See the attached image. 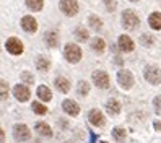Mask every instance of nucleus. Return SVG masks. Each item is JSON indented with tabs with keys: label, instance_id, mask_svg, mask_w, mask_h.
I'll return each instance as SVG.
<instances>
[{
	"label": "nucleus",
	"instance_id": "obj_4",
	"mask_svg": "<svg viewBox=\"0 0 161 143\" xmlns=\"http://www.w3.org/2000/svg\"><path fill=\"white\" fill-rule=\"evenodd\" d=\"M117 83H119L124 90H130L132 86H134V83H135L132 72H129V70H125V69L119 70V72H117Z\"/></svg>",
	"mask_w": 161,
	"mask_h": 143
},
{
	"label": "nucleus",
	"instance_id": "obj_11",
	"mask_svg": "<svg viewBox=\"0 0 161 143\" xmlns=\"http://www.w3.org/2000/svg\"><path fill=\"white\" fill-rule=\"evenodd\" d=\"M117 46H119V49H120L122 52H132V51H134V47H135L134 41H132L130 36H127V34H120V36H119Z\"/></svg>",
	"mask_w": 161,
	"mask_h": 143
},
{
	"label": "nucleus",
	"instance_id": "obj_24",
	"mask_svg": "<svg viewBox=\"0 0 161 143\" xmlns=\"http://www.w3.org/2000/svg\"><path fill=\"white\" fill-rule=\"evenodd\" d=\"M112 137H114V140H116V141L122 143V141H125L127 133H125V130L122 129V127H116L114 130H112Z\"/></svg>",
	"mask_w": 161,
	"mask_h": 143
},
{
	"label": "nucleus",
	"instance_id": "obj_32",
	"mask_svg": "<svg viewBox=\"0 0 161 143\" xmlns=\"http://www.w3.org/2000/svg\"><path fill=\"white\" fill-rule=\"evenodd\" d=\"M104 5H106V8L109 12H114L116 7H117V2L116 0H104Z\"/></svg>",
	"mask_w": 161,
	"mask_h": 143
},
{
	"label": "nucleus",
	"instance_id": "obj_8",
	"mask_svg": "<svg viewBox=\"0 0 161 143\" xmlns=\"http://www.w3.org/2000/svg\"><path fill=\"white\" fill-rule=\"evenodd\" d=\"M13 137H15L16 141H28L31 138V132L25 124H16L13 127Z\"/></svg>",
	"mask_w": 161,
	"mask_h": 143
},
{
	"label": "nucleus",
	"instance_id": "obj_28",
	"mask_svg": "<svg viewBox=\"0 0 161 143\" xmlns=\"http://www.w3.org/2000/svg\"><path fill=\"white\" fill-rule=\"evenodd\" d=\"M88 31L85 30V28H78V30H75V37H77L78 41H81V42H86L88 41Z\"/></svg>",
	"mask_w": 161,
	"mask_h": 143
},
{
	"label": "nucleus",
	"instance_id": "obj_16",
	"mask_svg": "<svg viewBox=\"0 0 161 143\" xmlns=\"http://www.w3.org/2000/svg\"><path fill=\"white\" fill-rule=\"evenodd\" d=\"M148 25L153 28V30L159 31L161 30V13L159 12H153L148 16Z\"/></svg>",
	"mask_w": 161,
	"mask_h": 143
},
{
	"label": "nucleus",
	"instance_id": "obj_36",
	"mask_svg": "<svg viewBox=\"0 0 161 143\" xmlns=\"http://www.w3.org/2000/svg\"><path fill=\"white\" fill-rule=\"evenodd\" d=\"M101 143H108V141H101Z\"/></svg>",
	"mask_w": 161,
	"mask_h": 143
},
{
	"label": "nucleus",
	"instance_id": "obj_35",
	"mask_svg": "<svg viewBox=\"0 0 161 143\" xmlns=\"http://www.w3.org/2000/svg\"><path fill=\"white\" fill-rule=\"evenodd\" d=\"M130 2H138V0H130Z\"/></svg>",
	"mask_w": 161,
	"mask_h": 143
},
{
	"label": "nucleus",
	"instance_id": "obj_27",
	"mask_svg": "<svg viewBox=\"0 0 161 143\" xmlns=\"http://www.w3.org/2000/svg\"><path fill=\"white\" fill-rule=\"evenodd\" d=\"M77 91L81 94V96H86V94L90 93V85H88V81L80 80L78 85H77Z\"/></svg>",
	"mask_w": 161,
	"mask_h": 143
},
{
	"label": "nucleus",
	"instance_id": "obj_10",
	"mask_svg": "<svg viewBox=\"0 0 161 143\" xmlns=\"http://www.w3.org/2000/svg\"><path fill=\"white\" fill-rule=\"evenodd\" d=\"M20 25H21V28H23L25 33L33 34V33L37 31V21H36V18H33V16H30V15L23 16L21 21H20Z\"/></svg>",
	"mask_w": 161,
	"mask_h": 143
},
{
	"label": "nucleus",
	"instance_id": "obj_34",
	"mask_svg": "<svg viewBox=\"0 0 161 143\" xmlns=\"http://www.w3.org/2000/svg\"><path fill=\"white\" fill-rule=\"evenodd\" d=\"M155 129L156 130H161V122H155Z\"/></svg>",
	"mask_w": 161,
	"mask_h": 143
},
{
	"label": "nucleus",
	"instance_id": "obj_12",
	"mask_svg": "<svg viewBox=\"0 0 161 143\" xmlns=\"http://www.w3.org/2000/svg\"><path fill=\"white\" fill-rule=\"evenodd\" d=\"M62 109H64L65 114H69V116H72V117H75V116L80 114V106L73 99H65L62 102Z\"/></svg>",
	"mask_w": 161,
	"mask_h": 143
},
{
	"label": "nucleus",
	"instance_id": "obj_25",
	"mask_svg": "<svg viewBox=\"0 0 161 143\" xmlns=\"http://www.w3.org/2000/svg\"><path fill=\"white\" fill-rule=\"evenodd\" d=\"M10 94V88H8V83L5 80H0V101H5Z\"/></svg>",
	"mask_w": 161,
	"mask_h": 143
},
{
	"label": "nucleus",
	"instance_id": "obj_14",
	"mask_svg": "<svg viewBox=\"0 0 161 143\" xmlns=\"http://www.w3.org/2000/svg\"><path fill=\"white\" fill-rule=\"evenodd\" d=\"M44 41L47 47H57L59 46V34L57 31H47L44 34Z\"/></svg>",
	"mask_w": 161,
	"mask_h": 143
},
{
	"label": "nucleus",
	"instance_id": "obj_29",
	"mask_svg": "<svg viewBox=\"0 0 161 143\" xmlns=\"http://www.w3.org/2000/svg\"><path fill=\"white\" fill-rule=\"evenodd\" d=\"M140 42H142V46L150 47L151 44H153V37H151L150 34H142L140 36Z\"/></svg>",
	"mask_w": 161,
	"mask_h": 143
},
{
	"label": "nucleus",
	"instance_id": "obj_7",
	"mask_svg": "<svg viewBox=\"0 0 161 143\" xmlns=\"http://www.w3.org/2000/svg\"><path fill=\"white\" fill-rule=\"evenodd\" d=\"M93 83L96 85L98 88L101 90H108L109 88V75L104 72V70H96L93 72Z\"/></svg>",
	"mask_w": 161,
	"mask_h": 143
},
{
	"label": "nucleus",
	"instance_id": "obj_21",
	"mask_svg": "<svg viewBox=\"0 0 161 143\" xmlns=\"http://www.w3.org/2000/svg\"><path fill=\"white\" fill-rule=\"evenodd\" d=\"M91 49L94 52H104V49H106V42H104V39H101V37H94V39H91Z\"/></svg>",
	"mask_w": 161,
	"mask_h": 143
},
{
	"label": "nucleus",
	"instance_id": "obj_1",
	"mask_svg": "<svg viewBox=\"0 0 161 143\" xmlns=\"http://www.w3.org/2000/svg\"><path fill=\"white\" fill-rule=\"evenodd\" d=\"M64 55H65V60L70 62V63H78L81 60V49L78 44H67L64 49Z\"/></svg>",
	"mask_w": 161,
	"mask_h": 143
},
{
	"label": "nucleus",
	"instance_id": "obj_17",
	"mask_svg": "<svg viewBox=\"0 0 161 143\" xmlns=\"http://www.w3.org/2000/svg\"><path fill=\"white\" fill-rule=\"evenodd\" d=\"M36 94H37V98H39L41 101H51L52 99V91L47 88V86H44V85H41V86H37V91H36Z\"/></svg>",
	"mask_w": 161,
	"mask_h": 143
},
{
	"label": "nucleus",
	"instance_id": "obj_19",
	"mask_svg": "<svg viewBox=\"0 0 161 143\" xmlns=\"http://www.w3.org/2000/svg\"><path fill=\"white\" fill-rule=\"evenodd\" d=\"M106 111L111 114V116H117L120 112V102L117 99H109L106 102Z\"/></svg>",
	"mask_w": 161,
	"mask_h": 143
},
{
	"label": "nucleus",
	"instance_id": "obj_6",
	"mask_svg": "<svg viewBox=\"0 0 161 143\" xmlns=\"http://www.w3.org/2000/svg\"><path fill=\"white\" fill-rule=\"evenodd\" d=\"M59 8H60V12L65 13L67 16H75L78 13V2L77 0H60Z\"/></svg>",
	"mask_w": 161,
	"mask_h": 143
},
{
	"label": "nucleus",
	"instance_id": "obj_22",
	"mask_svg": "<svg viewBox=\"0 0 161 143\" xmlns=\"http://www.w3.org/2000/svg\"><path fill=\"white\" fill-rule=\"evenodd\" d=\"M25 3L31 12H41L44 7V0H25Z\"/></svg>",
	"mask_w": 161,
	"mask_h": 143
},
{
	"label": "nucleus",
	"instance_id": "obj_30",
	"mask_svg": "<svg viewBox=\"0 0 161 143\" xmlns=\"http://www.w3.org/2000/svg\"><path fill=\"white\" fill-rule=\"evenodd\" d=\"M21 80L25 83H28V85H31L34 81V77H33V73H30V72H21Z\"/></svg>",
	"mask_w": 161,
	"mask_h": 143
},
{
	"label": "nucleus",
	"instance_id": "obj_2",
	"mask_svg": "<svg viewBox=\"0 0 161 143\" xmlns=\"http://www.w3.org/2000/svg\"><path fill=\"white\" fill-rule=\"evenodd\" d=\"M5 49L12 55H21L23 51H25V46H23L20 37H8L7 42H5Z\"/></svg>",
	"mask_w": 161,
	"mask_h": 143
},
{
	"label": "nucleus",
	"instance_id": "obj_33",
	"mask_svg": "<svg viewBox=\"0 0 161 143\" xmlns=\"http://www.w3.org/2000/svg\"><path fill=\"white\" fill-rule=\"evenodd\" d=\"M5 141V132H3V129H0V143H3Z\"/></svg>",
	"mask_w": 161,
	"mask_h": 143
},
{
	"label": "nucleus",
	"instance_id": "obj_5",
	"mask_svg": "<svg viewBox=\"0 0 161 143\" xmlns=\"http://www.w3.org/2000/svg\"><path fill=\"white\" fill-rule=\"evenodd\" d=\"M143 77L148 83L151 85H158L161 81V70L158 69V67L155 65H148L147 69L143 70Z\"/></svg>",
	"mask_w": 161,
	"mask_h": 143
},
{
	"label": "nucleus",
	"instance_id": "obj_18",
	"mask_svg": "<svg viewBox=\"0 0 161 143\" xmlns=\"http://www.w3.org/2000/svg\"><path fill=\"white\" fill-rule=\"evenodd\" d=\"M55 88H57L60 93H69L70 81L65 78V77H57V78H55Z\"/></svg>",
	"mask_w": 161,
	"mask_h": 143
},
{
	"label": "nucleus",
	"instance_id": "obj_13",
	"mask_svg": "<svg viewBox=\"0 0 161 143\" xmlns=\"http://www.w3.org/2000/svg\"><path fill=\"white\" fill-rule=\"evenodd\" d=\"M88 120L94 127H103L104 125V116H103V112L98 111V109H91L88 112Z\"/></svg>",
	"mask_w": 161,
	"mask_h": 143
},
{
	"label": "nucleus",
	"instance_id": "obj_26",
	"mask_svg": "<svg viewBox=\"0 0 161 143\" xmlns=\"http://www.w3.org/2000/svg\"><path fill=\"white\" fill-rule=\"evenodd\" d=\"M31 107H33L34 114H37V116H44V114L47 112V107L44 106L42 102H39V101H34V102L31 104Z\"/></svg>",
	"mask_w": 161,
	"mask_h": 143
},
{
	"label": "nucleus",
	"instance_id": "obj_9",
	"mask_svg": "<svg viewBox=\"0 0 161 143\" xmlns=\"http://www.w3.org/2000/svg\"><path fill=\"white\" fill-rule=\"evenodd\" d=\"M13 96L20 102H26L31 96L30 88H28L26 85H16V86H13Z\"/></svg>",
	"mask_w": 161,
	"mask_h": 143
},
{
	"label": "nucleus",
	"instance_id": "obj_15",
	"mask_svg": "<svg viewBox=\"0 0 161 143\" xmlns=\"http://www.w3.org/2000/svg\"><path fill=\"white\" fill-rule=\"evenodd\" d=\"M34 130L39 133V135H42V137H52V130H51V127L47 125L46 122H36L34 124Z\"/></svg>",
	"mask_w": 161,
	"mask_h": 143
},
{
	"label": "nucleus",
	"instance_id": "obj_23",
	"mask_svg": "<svg viewBox=\"0 0 161 143\" xmlns=\"http://www.w3.org/2000/svg\"><path fill=\"white\" fill-rule=\"evenodd\" d=\"M88 23H90V26H91V30H94V31H101V30H103V21H101V18L96 16V15H91L90 20H88Z\"/></svg>",
	"mask_w": 161,
	"mask_h": 143
},
{
	"label": "nucleus",
	"instance_id": "obj_31",
	"mask_svg": "<svg viewBox=\"0 0 161 143\" xmlns=\"http://www.w3.org/2000/svg\"><path fill=\"white\" fill-rule=\"evenodd\" d=\"M153 106H155V112L158 116H161V96H156L153 99Z\"/></svg>",
	"mask_w": 161,
	"mask_h": 143
},
{
	"label": "nucleus",
	"instance_id": "obj_3",
	"mask_svg": "<svg viewBox=\"0 0 161 143\" xmlns=\"http://www.w3.org/2000/svg\"><path fill=\"white\" fill-rule=\"evenodd\" d=\"M138 25H140V20L134 10H125L122 13V26L125 30H135Z\"/></svg>",
	"mask_w": 161,
	"mask_h": 143
},
{
	"label": "nucleus",
	"instance_id": "obj_20",
	"mask_svg": "<svg viewBox=\"0 0 161 143\" xmlns=\"http://www.w3.org/2000/svg\"><path fill=\"white\" fill-rule=\"evenodd\" d=\"M49 67H51V60L47 59V57L39 55L36 59V69L39 70V72H47V70H49Z\"/></svg>",
	"mask_w": 161,
	"mask_h": 143
}]
</instances>
